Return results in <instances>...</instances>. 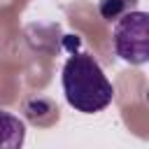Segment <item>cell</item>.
<instances>
[{
    "label": "cell",
    "mask_w": 149,
    "mask_h": 149,
    "mask_svg": "<svg viewBox=\"0 0 149 149\" xmlns=\"http://www.w3.org/2000/svg\"><path fill=\"white\" fill-rule=\"evenodd\" d=\"M61 79L68 105L81 114L102 112L114 100L112 81L105 77L100 63L84 51H77L65 61Z\"/></svg>",
    "instance_id": "1"
},
{
    "label": "cell",
    "mask_w": 149,
    "mask_h": 149,
    "mask_svg": "<svg viewBox=\"0 0 149 149\" xmlns=\"http://www.w3.org/2000/svg\"><path fill=\"white\" fill-rule=\"evenodd\" d=\"M114 51L121 61L130 65H142L149 61V14L130 9L114 21L112 33Z\"/></svg>",
    "instance_id": "2"
},
{
    "label": "cell",
    "mask_w": 149,
    "mask_h": 149,
    "mask_svg": "<svg viewBox=\"0 0 149 149\" xmlns=\"http://www.w3.org/2000/svg\"><path fill=\"white\" fill-rule=\"evenodd\" d=\"M135 7H137V0H100L98 2V9H100L102 19H107V21H116L121 14H126Z\"/></svg>",
    "instance_id": "4"
},
{
    "label": "cell",
    "mask_w": 149,
    "mask_h": 149,
    "mask_svg": "<svg viewBox=\"0 0 149 149\" xmlns=\"http://www.w3.org/2000/svg\"><path fill=\"white\" fill-rule=\"evenodd\" d=\"M23 140H26V123L19 116L0 109V149H19Z\"/></svg>",
    "instance_id": "3"
}]
</instances>
